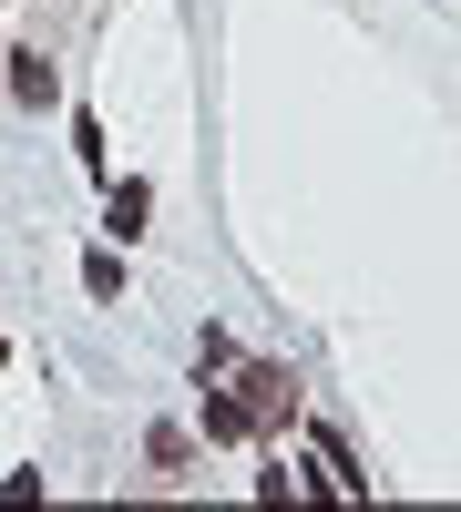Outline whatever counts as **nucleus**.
Masks as SVG:
<instances>
[{
  "instance_id": "1",
  "label": "nucleus",
  "mask_w": 461,
  "mask_h": 512,
  "mask_svg": "<svg viewBox=\"0 0 461 512\" xmlns=\"http://www.w3.org/2000/svg\"><path fill=\"white\" fill-rule=\"evenodd\" d=\"M0 62H11V103H21V113H41V103L62 93V72L41 62V52H0Z\"/></svg>"
},
{
  "instance_id": "2",
  "label": "nucleus",
  "mask_w": 461,
  "mask_h": 512,
  "mask_svg": "<svg viewBox=\"0 0 461 512\" xmlns=\"http://www.w3.org/2000/svg\"><path fill=\"white\" fill-rule=\"evenodd\" d=\"M287 410H298V390H287V369H246V420L267 431V420H287Z\"/></svg>"
},
{
  "instance_id": "3",
  "label": "nucleus",
  "mask_w": 461,
  "mask_h": 512,
  "mask_svg": "<svg viewBox=\"0 0 461 512\" xmlns=\"http://www.w3.org/2000/svg\"><path fill=\"white\" fill-rule=\"evenodd\" d=\"M195 420H205V441H257V420H246V400H236V390H205V410H195Z\"/></svg>"
},
{
  "instance_id": "4",
  "label": "nucleus",
  "mask_w": 461,
  "mask_h": 512,
  "mask_svg": "<svg viewBox=\"0 0 461 512\" xmlns=\"http://www.w3.org/2000/svg\"><path fill=\"white\" fill-rule=\"evenodd\" d=\"M144 216H154V185H113V205H103V226H113L123 246L144 236Z\"/></svg>"
},
{
  "instance_id": "5",
  "label": "nucleus",
  "mask_w": 461,
  "mask_h": 512,
  "mask_svg": "<svg viewBox=\"0 0 461 512\" xmlns=\"http://www.w3.org/2000/svg\"><path fill=\"white\" fill-rule=\"evenodd\" d=\"M82 287H93V297H123V256L93 246V256H82Z\"/></svg>"
},
{
  "instance_id": "6",
  "label": "nucleus",
  "mask_w": 461,
  "mask_h": 512,
  "mask_svg": "<svg viewBox=\"0 0 461 512\" xmlns=\"http://www.w3.org/2000/svg\"><path fill=\"white\" fill-rule=\"evenodd\" d=\"M0 369H11V349H0Z\"/></svg>"
}]
</instances>
